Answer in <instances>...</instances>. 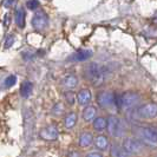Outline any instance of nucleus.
I'll return each instance as SVG.
<instances>
[{
	"label": "nucleus",
	"instance_id": "nucleus-1",
	"mask_svg": "<svg viewBox=\"0 0 157 157\" xmlns=\"http://www.w3.org/2000/svg\"><path fill=\"white\" fill-rule=\"evenodd\" d=\"M138 137L144 145L157 148V129L151 126H142L138 130Z\"/></svg>",
	"mask_w": 157,
	"mask_h": 157
},
{
	"label": "nucleus",
	"instance_id": "nucleus-2",
	"mask_svg": "<svg viewBox=\"0 0 157 157\" xmlns=\"http://www.w3.org/2000/svg\"><path fill=\"white\" fill-rule=\"evenodd\" d=\"M85 75L87 79L96 86H99L104 82V70L98 64H90L85 69Z\"/></svg>",
	"mask_w": 157,
	"mask_h": 157
},
{
	"label": "nucleus",
	"instance_id": "nucleus-3",
	"mask_svg": "<svg viewBox=\"0 0 157 157\" xmlns=\"http://www.w3.org/2000/svg\"><path fill=\"white\" fill-rule=\"evenodd\" d=\"M108 132L115 137H122L124 134V129L122 126V122L117 118V116H110L108 118Z\"/></svg>",
	"mask_w": 157,
	"mask_h": 157
},
{
	"label": "nucleus",
	"instance_id": "nucleus-4",
	"mask_svg": "<svg viewBox=\"0 0 157 157\" xmlns=\"http://www.w3.org/2000/svg\"><path fill=\"white\" fill-rule=\"evenodd\" d=\"M138 116L143 119H152L157 116V103H147L138 108Z\"/></svg>",
	"mask_w": 157,
	"mask_h": 157
},
{
	"label": "nucleus",
	"instance_id": "nucleus-5",
	"mask_svg": "<svg viewBox=\"0 0 157 157\" xmlns=\"http://www.w3.org/2000/svg\"><path fill=\"white\" fill-rule=\"evenodd\" d=\"M97 103L103 109H109L115 105V94L110 91H102L97 96Z\"/></svg>",
	"mask_w": 157,
	"mask_h": 157
},
{
	"label": "nucleus",
	"instance_id": "nucleus-6",
	"mask_svg": "<svg viewBox=\"0 0 157 157\" xmlns=\"http://www.w3.org/2000/svg\"><path fill=\"white\" fill-rule=\"evenodd\" d=\"M39 137L44 141H56L58 138V126L55 124L44 126L40 129Z\"/></svg>",
	"mask_w": 157,
	"mask_h": 157
},
{
	"label": "nucleus",
	"instance_id": "nucleus-7",
	"mask_svg": "<svg viewBox=\"0 0 157 157\" xmlns=\"http://www.w3.org/2000/svg\"><path fill=\"white\" fill-rule=\"evenodd\" d=\"M123 97V109H131L135 108L138 103H140V94L137 92H132V91H128L122 94Z\"/></svg>",
	"mask_w": 157,
	"mask_h": 157
},
{
	"label": "nucleus",
	"instance_id": "nucleus-8",
	"mask_svg": "<svg viewBox=\"0 0 157 157\" xmlns=\"http://www.w3.org/2000/svg\"><path fill=\"white\" fill-rule=\"evenodd\" d=\"M143 143L138 140H136L134 137H128L123 142V148L129 152V154H138L142 150Z\"/></svg>",
	"mask_w": 157,
	"mask_h": 157
},
{
	"label": "nucleus",
	"instance_id": "nucleus-9",
	"mask_svg": "<svg viewBox=\"0 0 157 157\" xmlns=\"http://www.w3.org/2000/svg\"><path fill=\"white\" fill-rule=\"evenodd\" d=\"M47 24H48V17L43 11H39L38 13H36L32 19V26L38 31L44 30L47 26Z\"/></svg>",
	"mask_w": 157,
	"mask_h": 157
},
{
	"label": "nucleus",
	"instance_id": "nucleus-10",
	"mask_svg": "<svg viewBox=\"0 0 157 157\" xmlns=\"http://www.w3.org/2000/svg\"><path fill=\"white\" fill-rule=\"evenodd\" d=\"M91 57H92V51L91 50H79L76 53L70 56L69 60L70 62H84V60H87Z\"/></svg>",
	"mask_w": 157,
	"mask_h": 157
},
{
	"label": "nucleus",
	"instance_id": "nucleus-11",
	"mask_svg": "<svg viewBox=\"0 0 157 157\" xmlns=\"http://www.w3.org/2000/svg\"><path fill=\"white\" fill-rule=\"evenodd\" d=\"M92 99V94L89 89H82L77 94V101L82 106H86Z\"/></svg>",
	"mask_w": 157,
	"mask_h": 157
},
{
	"label": "nucleus",
	"instance_id": "nucleus-12",
	"mask_svg": "<svg viewBox=\"0 0 157 157\" xmlns=\"http://www.w3.org/2000/svg\"><path fill=\"white\" fill-rule=\"evenodd\" d=\"M62 85H63V87L65 90L71 91L72 89H75V87L78 85V78L75 75H67L62 80Z\"/></svg>",
	"mask_w": 157,
	"mask_h": 157
},
{
	"label": "nucleus",
	"instance_id": "nucleus-13",
	"mask_svg": "<svg viewBox=\"0 0 157 157\" xmlns=\"http://www.w3.org/2000/svg\"><path fill=\"white\" fill-rule=\"evenodd\" d=\"M94 147L99 150V151H105V150L109 149V140L104 135H98L94 138Z\"/></svg>",
	"mask_w": 157,
	"mask_h": 157
},
{
	"label": "nucleus",
	"instance_id": "nucleus-14",
	"mask_svg": "<svg viewBox=\"0 0 157 157\" xmlns=\"http://www.w3.org/2000/svg\"><path fill=\"white\" fill-rule=\"evenodd\" d=\"M94 136L91 132H82L80 136H79V140H78V144L80 148H87L90 147L92 143H94Z\"/></svg>",
	"mask_w": 157,
	"mask_h": 157
},
{
	"label": "nucleus",
	"instance_id": "nucleus-15",
	"mask_svg": "<svg viewBox=\"0 0 157 157\" xmlns=\"http://www.w3.org/2000/svg\"><path fill=\"white\" fill-rule=\"evenodd\" d=\"M96 116H97V109L94 105H89L83 111V119L85 122H94Z\"/></svg>",
	"mask_w": 157,
	"mask_h": 157
},
{
	"label": "nucleus",
	"instance_id": "nucleus-16",
	"mask_svg": "<svg viewBox=\"0 0 157 157\" xmlns=\"http://www.w3.org/2000/svg\"><path fill=\"white\" fill-rule=\"evenodd\" d=\"M92 126L96 131H104L108 128V119L104 117H96L92 122Z\"/></svg>",
	"mask_w": 157,
	"mask_h": 157
},
{
	"label": "nucleus",
	"instance_id": "nucleus-17",
	"mask_svg": "<svg viewBox=\"0 0 157 157\" xmlns=\"http://www.w3.org/2000/svg\"><path fill=\"white\" fill-rule=\"evenodd\" d=\"M77 121H78L77 113H76V112H70V113H67V115L65 116V119H64V126H65L66 129H72L73 126L76 125Z\"/></svg>",
	"mask_w": 157,
	"mask_h": 157
},
{
	"label": "nucleus",
	"instance_id": "nucleus-18",
	"mask_svg": "<svg viewBox=\"0 0 157 157\" xmlns=\"http://www.w3.org/2000/svg\"><path fill=\"white\" fill-rule=\"evenodd\" d=\"M32 91H33V85L31 82H24L20 85V94L23 98H29L31 96Z\"/></svg>",
	"mask_w": 157,
	"mask_h": 157
},
{
	"label": "nucleus",
	"instance_id": "nucleus-19",
	"mask_svg": "<svg viewBox=\"0 0 157 157\" xmlns=\"http://www.w3.org/2000/svg\"><path fill=\"white\" fill-rule=\"evenodd\" d=\"M128 151L123 147H118L117 144H113L111 147V156L112 157H128Z\"/></svg>",
	"mask_w": 157,
	"mask_h": 157
},
{
	"label": "nucleus",
	"instance_id": "nucleus-20",
	"mask_svg": "<svg viewBox=\"0 0 157 157\" xmlns=\"http://www.w3.org/2000/svg\"><path fill=\"white\" fill-rule=\"evenodd\" d=\"M16 24L20 29H23L25 26V11H24V8L19 7L16 11Z\"/></svg>",
	"mask_w": 157,
	"mask_h": 157
},
{
	"label": "nucleus",
	"instance_id": "nucleus-21",
	"mask_svg": "<svg viewBox=\"0 0 157 157\" xmlns=\"http://www.w3.org/2000/svg\"><path fill=\"white\" fill-rule=\"evenodd\" d=\"M64 111H65V108H64L63 103H57L52 108V113L56 115V116H62L64 113Z\"/></svg>",
	"mask_w": 157,
	"mask_h": 157
},
{
	"label": "nucleus",
	"instance_id": "nucleus-22",
	"mask_svg": "<svg viewBox=\"0 0 157 157\" xmlns=\"http://www.w3.org/2000/svg\"><path fill=\"white\" fill-rule=\"evenodd\" d=\"M16 83H17V77L13 76V75H11V76H8L7 78L5 79L4 85H5L6 89H10V87H12L13 85H16Z\"/></svg>",
	"mask_w": 157,
	"mask_h": 157
},
{
	"label": "nucleus",
	"instance_id": "nucleus-23",
	"mask_svg": "<svg viewBox=\"0 0 157 157\" xmlns=\"http://www.w3.org/2000/svg\"><path fill=\"white\" fill-rule=\"evenodd\" d=\"M26 6H27L29 10L34 11V10H37V8L39 7V1H38V0H29V1L26 2Z\"/></svg>",
	"mask_w": 157,
	"mask_h": 157
},
{
	"label": "nucleus",
	"instance_id": "nucleus-24",
	"mask_svg": "<svg viewBox=\"0 0 157 157\" xmlns=\"http://www.w3.org/2000/svg\"><path fill=\"white\" fill-rule=\"evenodd\" d=\"M65 99H66V102L69 103V104H73V103L76 102V96L75 94H72V92H66L65 94Z\"/></svg>",
	"mask_w": 157,
	"mask_h": 157
},
{
	"label": "nucleus",
	"instance_id": "nucleus-25",
	"mask_svg": "<svg viewBox=\"0 0 157 157\" xmlns=\"http://www.w3.org/2000/svg\"><path fill=\"white\" fill-rule=\"evenodd\" d=\"M13 43H14V37L13 36H8L6 40H5V48H10L13 45Z\"/></svg>",
	"mask_w": 157,
	"mask_h": 157
},
{
	"label": "nucleus",
	"instance_id": "nucleus-26",
	"mask_svg": "<svg viewBox=\"0 0 157 157\" xmlns=\"http://www.w3.org/2000/svg\"><path fill=\"white\" fill-rule=\"evenodd\" d=\"M86 157H103V155L102 152H99V151H91V152L87 154Z\"/></svg>",
	"mask_w": 157,
	"mask_h": 157
},
{
	"label": "nucleus",
	"instance_id": "nucleus-27",
	"mask_svg": "<svg viewBox=\"0 0 157 157\" xmlns=\"http://www.w3.org/2000/svg\"><path fill=\"white\" fill-rule=\"evenodd\" d=\"M69 157H79V154L77 151H71L69 154Z\"/></svg>",
	"mask_w": 157,
	"mask_h": 157
},
{
	"label": "nucleus",
	"instance_id": "nucleus-28",
	"mask_svg": "<svg viewBox=\"0 0 157 157\" xmlns=\"http://www.w3.org/2000/svg\"><path fill=\"white\" fill-rule=\"evenodd\" d=\"M14 1H16V0H7V1L5 2V6H6V7H8V6H11V5H12V4L14 2Z\"/></svg>",
	"mask_w": 157,
	"mask_h": 157
}]
</instances>
